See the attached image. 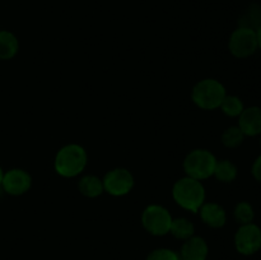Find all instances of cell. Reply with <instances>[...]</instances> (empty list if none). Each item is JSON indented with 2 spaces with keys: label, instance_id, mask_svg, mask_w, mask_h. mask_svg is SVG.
<instances>
[{
  "label": "cell",
  "instance_id": "1",
  "mask_svg": "<svg viewBox=\"0 0 261 260\" xmlns=\"http://www.w3.org/2000/svg\"><path fill=\"white\" fill-rule=\"evenodd\" d=\"M172 196L173 200L181 208L198 213L205 201V189L201 181L185 176L175 183L172 188Z\"/></svg>",
  "mask_w": 261,
  "mask_h": 260
},
{
  "label": "cell",
  "instance_id": "2",
  "mask_svg": "<svg viewBox=\"0 0 261 260\" xmlns=\"http://www.w3.org/2000/svg\"><path fill=\"white\" fill-rule=\"evenodd\" d=\"M88 162L86 149L79 144L64 145L55 157V171L63 177H75L83 172Z\"/></svg>",
  "mask_w": 261,
  "mask_h": 260
},
{
  "label": "cell",
  "instance_id": "3",
  "mask_svg": "<svg viewBox=\"0 0 261 260\" xmlns=\"http://www.w3.org/2000/svg\"><path fill=\"white\" fill-rule=\"evenodd\" d=\"M226 96V88L223 84L212 78L198 82L191 92V99L201 110L218 109Z\"/></svg>",
  "mask_w": 261,
  "mask_h": 260
},
{
  "label": "cell",
  "instance_id": "4",
  "mask_svg": "<svg viewBox=\"0 0 261 260\" xmlns=\"http://www.w3.org/2000/svg\"><path fill=\"white\" fill-rule=\"evenodd\" d=\"M216 163V155L208 149H194L184 160V170L186 176L201 181L213 175Z\"/></svg>",
  "mask_w": 261,
  "mask_h": 260
},
{
  "label": "cell",
  "instance_id": "5",
  "mask_svg": "<svg viewBox=\"0 0 261 260\" xmlns=\"http://www.w3.org/2000/svg\"><path fill=\"white\" fill-rule=\"evenodd\" d=\"M172 216L170 212L162 205L152 204L148 205L142 213V224L150 235L154 236H165L170 232Z\"/></svg>",
  "mask_w": 261,
  "mask_h": 260
},
{
  "label": "cell",
  "instance_id": "6",
  "mask_svg": "<svg viewBox=\"0 0 261 260\" xmlns=\"http://www.w3.org/2000/svg\"><path fill=\"white\" fill-rule=\"evenodd\" d=\"M257 35L256 31L247 27H239L232 32L229 37L228 48L231 54L236 58L244 59L251 56L257 50Z\"/></svg>",
  "mask_w": 261,
  "mask_h": 260
},
{
  "label": "cell",
  "instance_id": "7",
  "mask_svg": "<svg viewBox=\"0 0 261 260\" xmlns=\"http://www.w3.org/2000/svg\"><path fill=\"white\" fill-rule=\"evenodd\" d=\"M103 190L110 195L124 196L129 194L134 188V176L129 170L122 167L114 168L105 175Z\"/></svg>",
  "mask_w": 261,
  "mask_h": 260
},
{
  "label": "cell",
  "instance_id": "8",
  "mask_svg": "<svg viewBox=\"0 0 261 260\" xmlns=\"http://www.w3.org/2000/svg\"><path fill=\"white\" fill-rule=\"evenodd\" d=\"M234 245L240 254L252 255L261 249V229L254 223L241 224L234 236Z\"/></svg>",
  "mask_w": 261,
  "mask_h": 260
},
{
  "label": "cell",
  "instance_id": "9",
  "mask_svg": "<svg viewBox=\"0 0 261 260\" xmlns=\"http://www.w3.org/2000/svg\"><path fill=\"white\" fill-rule=\"evenodd\" d=\"M2 186L9 195H23L32 186V177L22 168H12L3 176Z\"/></svg>",
  "mask_w": 261,
  "mask_h": 260
},
{
  "label": "cell",
  "instance_id": "10",
  "mask_svg": "<svg viewBox=\"0 0 261 260\" xmlns=\"http://www.w3.org/2000/svg\"><path fill=\"white\" fill-rule=\"evenodd\" d=\"M239 127L247 137L261 134V109L257 106L244 109L240 115Z\"/></svg>",
  "mask_w": 261,
  "mask_h": 260
},
{
  "label": "cell",
  "instance_id": "11",
  "mask_svg": "<svg viewBox=\"0 0 261 260\" xmlns=\"http://www.w3.org/2000/svg\"><path fill=\"white\" fill-rule=\"evenodd\" d=\"M200 218L212 228H221L227 222V213L222 205L217 203H204L199 209Z\"/></svg>",
  "mask_w": 261,
  "mask_h": 260
},
{
  "label": "cell",
  "instance_id": "12",
  "mask_svg": "<svg viewBox=\"0 0 261 260\" xmlns=\"http://www.w3.org/2000/svg\"><path fill=\"white\" fill-rule=\"evenodd\" d=\"M208 256V244L203 237L191 236L185 240L181 247L182 260H206Z\"/></svg>",
  "mask_w": 261,
  "mask_h": 260
},
{
  "label": "cell",
  "instance_id": "13",
  "mask_svg": "<svg viewBox=\"0 0 261 260\" xmlns=\"http://www.w3.org/2000/svg\"><path fill=\"white\" fill-rule=\"evenodd\" d=\"M19 50V41L14 33L0 31V60H10Z\"/></svg>",
  "mask_w": 261,
  "mask_h": 260
},
{
  "label": "cell",
  "instance_id": "14",
  "mask_svg": "<svg viewBox=\"0 0 261 260\" xmlns=\"http://www.w3.org/2000/svg\"><path fill=\"white\" fill-rule=\"evenodd\" d=\"M78 189L82 195L87 198H97L103 193V183L94 175H87L79 180Z\"/></svg>",
  "mask_w": 261,
  "mask_h": 260
},
{
  "label": "cell",
  "instance_id": "15",
  "mask_svg": "<svg viewBox=\"0 0 261 260\" xmlns=\"http://www.w3.org/2000/svg\"><path fill=\"white\" fill-rule=\"evenodd\" d=\"M213 175L222 183H232L237 177V167L229 160L217 161Z\"/></svg>",
  "mask_w": 261,
  "mask_h": 260
},
{
  "label": "cell",
  "instance_id": "16",
  "mask_svg": "<svg viewBox=\"0 0 261 260\" xmlns=\"http://www.w3.org/2000/svg\"><path fill=\"white\" fill-rule=\"evenodd\" d=\"M195 227L188 218H176L172 219L170 232L178 240H188L194 236Z\"/></svg>",
  "mask_w": 261,
  "mask_h": 260
},
{
  "label": "cell",
  "instance_id": "17",
  "mask_svg": "<svg viewBox=\"0 0 261 260\" xmlns=\"http://www.w3.org/2000/svg\"><path fill=\"white\" fill-rule=\"evenodd\" d=\"M219 107H221L222 111L229 117L240 116L241 112L244 111V103H242L241 99L236 96H226Z\"/></svg>",
  "mask_w": 261,
  "mask_h": 260
},
{
  "label": "cell",
  "instance_id": "18",
  "mask_svg": "<svg viewBox=\"0 0 261 260\" xmlns=\"http://www.w3.org/2000/svg\"><path fill=\"white\" fill-rule=\"evenodd\" d=\"M245 134L239 126H231L222 134V143L227 148H237L244 142Z\"/></svg>",
  "mask_w": 261,
  "mask_h": 260
},
{
  "label": "cell",
  "instance_id": "19",
  "mask_svg": "<svg viewBox=\"0 0 261 260\" xmlns=\"http://www.w3.org/2000/svg\"><path fill=\"white\" fill-rule=\"evenodd\" d=\"M234 218L241 224L251 223L254 219V208L251 204L247 201H240L234 208Z\"/></svg>",
  "mask_w": 261,
  "mask_h": 260
},
{
  "label": "cell",
  "instance_id": "20",
  "mask_svg": "<svg viewBox=\"0 0 261 260\" xmlns=\"http://www.w3.org/2000/svg\"><path fill=\"white\" fill-rule=\"evenodd\" d=\"M147 260H180L177 252H175L173 250L165 249V247H161V249H155L148 255Z\"/></svg>",
  "mask_w": 261,
  "mask_h": 260
},
{
  "label": "cell",
  "instance_id": "21",
  "mask_svg": "<svg viewBox=\"0 0 261 260\" xmlns=\"http://www.w3.org/2000/svg\"><path fill=\"white\" fill-rule=\"evenodd\" d=\"M251 172L252 175H254V177L261 183V155L256 158V161H255L254 165H252Z\"/></svg>",
  "mask_w": 261,
  "mask_h": 260
},
{
  "label": "cell",
  "instance_id": "22",
  "mask_svg": "<svg viewBox=\"0 0 261 260\" xmlns=\"http://www.w3.org/2000/svg\"><path fill=\"white\" fill-rule=\"evenodd\" d=\"M256 35H257V45L261 48V25L256 30Z\"/></svg>",
  "mask_w": 261,
  "mask_h": 260
},
{
  "label": "cell",
  "instance_id": "23",
  "mask_svg": "<svg viewBox=\"0 0 261 260\" xmlns=\"http://www.w3.org/2000/svg\"><path fill=\"white\" fill-rule=\"evenodd\" d=\"M3 176H4V172H3V168L0 167V186H2V181H3Z\"/></svg>",
  "mask_w": 261,
  "mask_h": 260
},
{
  "label": "cell",
  "instance_id": "24",
  "mask_svg": "<svg viewBox=\"0 0 261 260\" xmlns=\"http://www.w3.org/2000/svg\"><path fill=\"white\" fill-rule=\"evenodd\" d=\"M260 142H261V140H260Z\"/></svg>",
  "mask_w": 261,
  "mask_h": 260
}]
</instances>
